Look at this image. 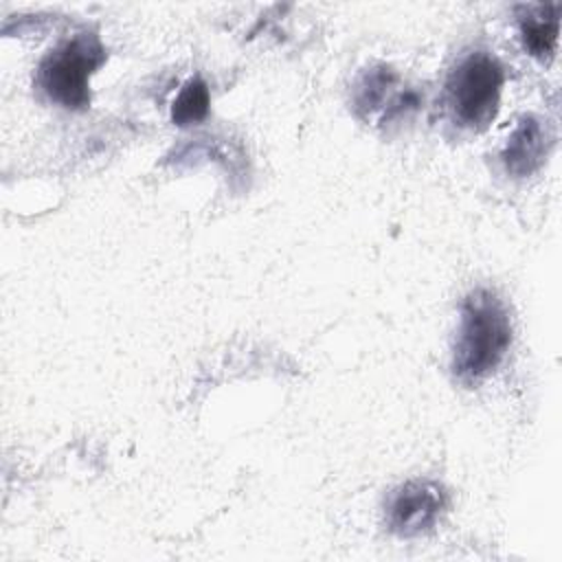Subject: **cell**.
Returning a JSON list of instances; mask_svg holds the SVG:
<instances>
[{
    "instance_id": "obj_1",
    "label": "cell",
    "mask_w": 562,
    "mask_h": 562,
    "mask_svg": "<svg viewBox=\"0 0 562 562\" xmlns=\"http://www.w3.org/2000/svg\"><path fill=\"white\" fill-rule=\"evenodd\" d=\"M512 345V318L505 303L487 288L472 290L461 303V325L454 342L452 371L474 384L487 378Z\"/></svg>"
},
{
    "instance_id": "obj_2",
    "label": "cell",
    "mask_w": 562,
    "mask_h": 562,
    "mask_svg": "<svg viewBox=\"0 0 562 562\" xmlns=\"http://www.w3.org/2000/svg\"><path fill=\"white\" fill-rule=\"evenodd\" d=\"M105 61V48L94 33H77L55 46L40 64L37 83L44 94L66 110L90 105V77Z\"/></svg>"
},
{
    "instance_id": "obj_3",
    "label": "cell",
    "mask_w": 562,
    "mask_h": 562,
    "mask_svg": "<svg viewBox=\"0 0 562 562\" xmlns=\"http://www.w3.org/2000/svg\"><path fill=\"white\" fill-rule=\"evenodd\" d=\"M503 66L487 50L468 53L448 77V101L463 127H485L496 110L503 88Z\"/></svg>"
},
{
    "instance_id": "obj_4",
    "label": "cell",
    "mask_w": 562,
    "mask_h": 562,
    "mask_svg": "<svg viewBox=\"0 0 562 562\" xmlns=\"http://www.w3.org/2000/svg\"><path fill=\"white\" fill-rule=\"evenodd\" d=\"M446 507V492L428 479H413L400 485L386 503V525L393 533L411 538L428 531Z\"/></svg>"
},
{
    "instance_id": "obj_5",
    "label": "cell",
    "mask_w": 562,
    "mask_h": 562,
    "mask_svg": "<svg viewBox=\"0 0 562 562\" xmlns=\"http://www.w3.org/2000/svg\"><path fill=\"white\" fill-rule=\"evenodd\" d=\"M397 75L389 66H375L364 70L353 90V103L358 112H375L384 110L382 119L391 121L402 116L406 110L419 105V97L413 90L395 92Z\"/></svg>"
},
{
    "instance_id": "obj_6",
    "label": "cell",
    "mask_w": 562,
    "mask_h": 562,
    "mask_svg": "<svg viewBox=\"0 0 562 562\" xmlns=\"http://www.w3.org/2000/svg\"><path fill=\"white\" fill-rule=\"evenodd\" d=\"M549 149V136L542 121L533 114L520 116L514 132L509 134L501 160L505 171L514 178H527L538 171Z\"/></svg>"
},
{
    "instance_id": "obj_7",
    "label": "cell",
    "mask_w": 562,
    "mask_h": 562,
    "mask_svg": "<svg viewBox=\"0 0 562 562\" xmlns=\"http://www.w3.org/2000/svg\"><path fill=\"white\" fill-rule=\"evenodd\" d=\"M560 2L518 7V24L525 48L538 59H551L560 33Z\"/></svg>"
},
{
    "instance_id": "obj_8",
    "label": "cell",
    "mask_w": 562,
    "mask_h": 562,
    "mask_svg": "<svg viewBox=\"0 0 562 562\" xmlns=\"http://www.w3.org/2000/svg\"><path fill=\"white\" fill-rule=\"evenodd\" d=\"M211 105V92L202 77H191L178 92L171 105V121L180 127L195 125L209 114Z\"/></svg>"
}]
</instances>
